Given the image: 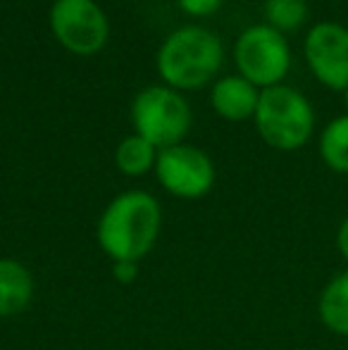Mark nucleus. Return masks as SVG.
Masks as SVG:
<instances>
[{
	"mask_svg": "<svg viewBox=\"0 0 348 350\" xmlns=\"http://www.w3.org/2000/svg\"><path fill=\"white\" fill-rule=\"evenodd\" d=\"M163 229V208L150 193L124 191L105 205L96 226L101 250L112 260L139 262L153 250Z\"/></svg>",
	"mask_w": 348,
	"mask_h": 350,
	"instance_id": "1",
	"label": "nucleus"
},
{
	"mask_svg": "<svg viewBox=\"0 0 348 350\" xmlns=\"http://www.w3.org/2000/svg\"><path fill=\"white\" fill-rule=\"evenodd\" d=\"M222 41L203 27H181L165 38L158 51V72L170 88H200L219 72Z\"/></svg>",
	"mask_w": 348,
	"mask_h": 350,
	"instance_id": "2",
	"label": "nucleus"
},
{
	"mask_svg": "<svg viewBox=\"0 0 348 350\" xmlns=\"http://www.w3.org/2000/svg\"><path fill=\"white\" fill-rule=\"evenodd\" d=\"M253 120L260 139L282 152L303 148L315 129V110L310 100L301 91L284 83L263 88Z\"/></svg>",
	"mask_w": 348,
	"mask_h": 350,
	"instance_id": "3",
	"label": "nucleus"
},
{
	"mask_svg": "<svg viewBox=\"0 0 348 350\" xmlns=\"http://www.w3.org/2000/svg\"><path fill=\"white\" fill-rule=\"evenodd\" d=\"M131 122L139 136L158 150L184 141L191 129V107L181 93L170 86H150L136 93L131 103Z\"/></svg>",
	"mask_w": 348,
	"mask_h": 350,
	"instance_id": "4",
	"label": "nucleus"
},
{
	"mask_svg": "<svg viewBox=\"0 0 348 350\" xmlns=\"http://www.w3.org/2000/svg\"><path fill=\"white\" fill-rule=\"evenodd\" d=\"M234 60L243 79L258 88H272L291 70V48L284 33L269 24L248 27L234 46Z\"/></svg>",
	"mask_w": 348,
	"mask_h": 350,
	"instance_id": "5",
	"label": "nucleus"
},
{
	"mask_svg": "<svg viewBox=\"0 0 348 350\" xmlns=\"http://www.w3.org/2000/svg\"><path fill=\"white\" fill-rule=\"evenodd\" d=\"M155 176L170 196L181 200H198L210 193L215 184V165L196 146L176 143L158 150Z\"/></svg>",
	"mask_w": 348,
	"mask_h": 350,
	"instance_id": "6",
	"label": "nucleus"
},
{
	"mask_svg": "<svg viewBox=\"0 0 348 350\" xmlns=\"http://www.w3.org/2000/svg\"><path fill=\"white\" fill-rule=\"evenodd\" d=\"M51 31L75 55H93L105 46L110 27L105 12L93 0H55Z\"/></svg>",
	"mask_w": 348,
	"mask_h": 350,
	"instance_id": "7",
	"label": "nucleus"
},
{
	"mask_svg": "<svg viewBox=\"0 0 348 350\" xmlns=\"http://www.w3.org/2000/svg\"><path fill=\"white\" fill-rule=\"evenodd\" d=\"M306 62L322 86L344 93L348 88V27L320 22L308 31L303 43Z\"/></svg>",
	"mask_w": 348,
	"mask_h": 350,
	"instance_id": "8",
	"label": "nucleus"
},
{
	"mask_svg": "<svg viewBox=\"0 0 348 350\" xmlns=\"http://www.w3.org/2000/svg\"><path fill=\"white\" fill-rule=\"evenodd\" d=\"M210 100H213V107L219 117L229 122H243L256 115L260 88L253 86L241 74H232V77H224L215 83Z\"/></svg>",
	"mask_w": 348,
	"mask_h": 350,
	"instance_id": "9",
	"label": "nucleus"
},
{
	"mask_svg": "<svg viewBox=\"0 0 348 350\" xmlns=\"http://www.w3.org/2000/svg\"><path fill=\"white\" fill-rule=\"evenodd\" d=\"M34 298V277L19 260L0 258V317L24 312Z\"/></svg>",
	"mask_w": 348,
	"mask_h": 350,
	"instance_id": "10",
	"label": "nucleus"
},
{
	"mask_svg": "<svg viewBox=\"0 0 348 350\" xmlns=\"http://www.w3.org/2000/svg\"><path fill=\"white\" fill-rule=\"evenodd\" d=\"M317 314L327 332L348 338V269L325 284L317 300Z\"/></svg>",
	"mask_w": 348,
	"mask_h": 350,
	"instance_id": "11",
	"label": "nucleus"
},
{
	"mask_svg": "<svg viewBox=\"0 0 348 350\" xmlns=\"http://www.w3.org/2000/svg\"><path fill=\"white\" fill-rule=\"evenodd\" d=\"M155 160H158V148L139 134L126 136L115 150L117 170L126 176H144L146 172L155 170Z\"/></svg>",
	"mask_w": 348,
	"mask_h": 350,
	"instance_id": "12",
	"label": "nucleus"
},
{
	"mask_svg": "<svg viewBox=\"0 0 348 350\" xmlns=\"http://www.w3.org/2000/svg\"><path fill=\"white\" fill-rule=\"evenodd\" d=\"M320 157L332 172L348 174V115L334 117L322 129Z\"/></svg>",
	"mask_w": 348,
	"mask_h": 350,
	"instance_id": "13",
	"label": "nucleus"
},
{
	"mask_svg": "<svg viewBox=\"0 0 348 350\" xmlns=\"http://www.w3.org/2000/svg\"><path fill=\"white\" fill-rule=\"evenodd\" d=\"M308 0H265V19L279 33L298 31L308 22Z\"/></svg>",
	"mask_w": 348,
	"mask_h": 350,
	"instance_id": "14",
	"label": "nucleus"
},
{
	"mask_svg": "<svg viewBox=\"0 0 348 350\" xmlns=\"http://www.w3.org/2000/svg\"><path fill=\"white\" fill-rule=\"evenodd\" d=\"M176 3L191 17H210L222 8L224 0H176Z\"/></svg>",
	"mask_w": 348,
	"mask_h": 350,
	"instance_id": "15",
	"label": "nucleus"
},
{
	"mask_svg": "<svg viewBox=\"0 0 348 350\" xmlns=\"http://www.w3.org/2000/svg\"><path fill=\"white\" fill-rule=\"evenodd\" d=\"M112 277L120 284H131L139 277V262H129V260H117L112 262Z\"/></svg>",
	"mask_w": 348,
	"mask_h": 350,
	"instance_id": "16",
	"label": "nucleus"
},
{
	"mask_svg": "<svg viewBox=\"0 0 348 350\" xmlns=\"http://www.w3.org/2000/svg\"><path fill=\"white\" fill-rule=\"evenodd\" d=\"M336 248H339L341 258H344V262L348 265V217L341 219L339 229H336Z\"/></svg>",
	"mask_w": 348,
	"mask_h": 350,
	"instance_id": "17",
	"label": "nucleus"
},
{
	"mask_svg": "<svg viewBox=\"0 0 348 350\" xmlns=\"http://www.w3.org/2000/svg\"><path fill=\"white\" fill-rule=\"evenodd\" d=\"M344 105H346V110H348V88L344 91Z\"/></svg>",
	"mask_w": 348,
	"mask_h": 350,
	"instance_id": "18",
	"label": "nucleus"
}]
</instances>
